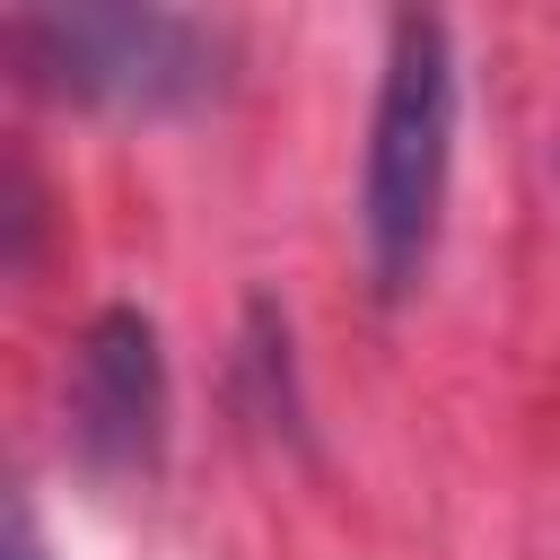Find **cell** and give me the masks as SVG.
<instances>
[{"instance_id":"4","label":"cell","mask_w":560,"mask_h":560,"mask_svg":"<svg viewBox=\"0 0 560 560\" xmlns=\"http://www.w3.org/2000/svg\"><path fill=\"white\" fill-rule=\"evenodd\" d=\"M9 560H44V534H35V508L26 499L9 508Z\"/></svg>"},{"instance_id":"3","label":"cell","mask_w":560,"mask_h":560,"mask_svg":"<svg viewBox=\"0 0 560 560\" xmlns=\"http://www.w3.org/2000/svg\"><path fill=\"white\" fill-rule=\"evenodd\" d=\"M70 455L96 481H149L166 455V350L140 306H96L70 350Z\"/></svg>"},{"instance_id":"2","label":"cell","mask_w":560,"mask_h":560,"mask_svg":"<svg viewBox=\"0 0 560 560\" xmlns=\"http://www.w3.org/2000/svg\"><path fill=\"white\" fill-rule=\"evenodd\" d=\"M9 52L44 96L105 105V114H184L219 96L228 35L184 9L149 0H70V9H18Z\"/></svg>"},{"instance_id":"1","label":"cell","mask_w":560,"mask_h":560,"mask_svg":"<svg viewBox=\"0 0 560 560\" xmlns=\"http://www.w3.org/2000/svg\"><path fill=\"white\" fill-rule=\"evenodd\" d=\"M446 166H455V35L429 9H402L385 26L368 158H359V245L376 298H411L438 219H446Z\"/></svg>"}]
</instances>
